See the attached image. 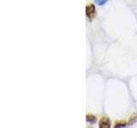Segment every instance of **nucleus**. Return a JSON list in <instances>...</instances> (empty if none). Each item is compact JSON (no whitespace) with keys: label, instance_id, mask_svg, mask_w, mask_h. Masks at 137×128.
<instances>
[{"label":"nucleus","instance_id":"f257e3e1","mask_svg":"<svg viewBox=\"0 0 137 128\" xmlns=\"http://www.w3.org/2000/svg\"><path fill=\"white\" fill-rule=\"evenodd\" d=\"M86 15L88 18V20L92 21L96 16V8L95 5L93 4H90L86 8Z\"/></svg>","mask_w":137,"mask_h":128},{"label":"nucleus","instance_id":"f03ea898","mask_svg":"<svg viewBox=\"0 0 137 128\" xmlns=\"http://www.w3.org/2000/svg\"><path fill=\"white\" fill-rule=\"evenodd\" d=\"M111 122L108 117H102L99 120V128H111Z\"/></svg>","mask_w":137,"mask_h":128},{"label":"nucleus","instance_id":"7ed1b4c3","mask_svg":"<svg viewBox=\"0 0 137 128\" xmlns=\"http://www.w3.org/2000/svg\"><path fill=\"white\" fill-rule=\"evenodd\" d=\"M86 120H87V122L91 123V124H95V123L97 122V118H96V116H94V114H88L86 116Z\"/></svg>","mask_w":137,"mask_h":128},{"label":"nucleus","instance_id":"20e7f679","mask_svg":"<svg viewBox=\"0 0 137 128\" xmlns=\"http://www.w3.org/2000/svg\"><path fill=\"white\" fill-rule=\"evenodd\" d=\"M127 126V123L125 121H117L115 123L114 128H123Z\"/></svg>","mask_w":137,"mask_h":128},{"label":"nucleus","instance_id":"39448f33","mask_svg":"<svg viewBox=\"0 0 137 128\" xmlns=\"http://www.w3.org/2000/svg\"><path fill=\"white\" fill-rule=\"evenodd\" d=\"M137 120V114H134L131 115V117L129 118V122H128V125H132Z\"/></svg>","mask_w":137,"mask_h":128},{"label":"nucleus","instance_id":"423d86ee","mask_svg":"<svg viewBox=\"0 0 137 128\" xmlns=\"http://www.w3.org/2000/svg\"><path fill=\"white\" fill-rule=\"evenodd\" d=\"M107 2H108V0H95V4L99 6L104 5V4H105Z\"/></svg>","mask_w":137,"mask_h":128}]
</instances>
